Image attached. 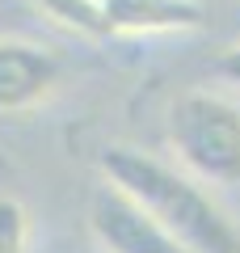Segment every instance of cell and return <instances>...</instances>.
<instances>
[{"label": "cell", "instance_id": "cell-7", "mask_svg": "<svg viewBox=\"0 0 240 253\" xmlns=\"http://www.w3.org/2000/svg\"><path fill=\"white\" fill-rule=\"evenodd\" d=\"M0 253H30V211L13 194H0Z\"/></svg>", "mask_w": 240, "mask_h": 253}, {"label": "cell", "instance_id": "cell-6", "mask_svg": "<svg viewBox=\"0 0 240 253\" xmlns=\"http://www.w3.org/2000/svg\"><path fill=\"white\" fill-rule=\"evenodd\" d=\"M34 9L42 17H51L55 26H63L68 34L80 38H110L106 13H101V0H34Z\"/></svg>", "mask_w": 240, "mask_h": 253}, {"label": "cell", "instance_id": "cell-5", "mask_svg": "<svg viewBox=\"0 0 240 253\" xmlns=\"http://www.w3.org/2000/svg\"><path fill=\"white\" fill-rule=\"evenodd\" d=\"M110 34H190L206 26L202 0H101Z\"/></svg>", "mask_w": 240, "mask_h": 253}, {"label": "cell", "instance_id": "cell-1", "mask_svg": "<svg viewBox=\"0 0 240 253\" xmlns=\"http://www.w3.org/2000/svg\"><path fill=\"white\" fill-rule=\"evenodd\" d=\"M106 186L122 190L131 203H139L152 219L190 253H240V228L211 190H202L186 169L160 161L152 152L114 144L97 156Z\"/></svg>", "mask_w": 240, "mask_h": 253}, {"label": "cell", "instance_id": "cell-2", "mask_svg": "<svg viewBox=\"0 0 240 253\" xmlns=\"http://www.w3.org/2000/svg\"><path fill=\"white\" fill-rule=\"evenodd\" d=\"M169 144L177 165L194 181L236 186L240 181V106L219 93H181L169 106Z\"/></svg>", "mask_w": 240, "mask_h": 253}, {"label": "cell", "instance_id": "cell-4", "mask_svg": "<svg viewBox=\"0 0 240 253\" xmlns=\"http://www.w3.org/2000/svg\"><path fill=\"white\" fill-rule=\"evenodd\" d=\"M63 81V63L26 38H0V114H26L42 106Z\"/></svg>", "mask_w": 240, "mask_h": 253}, {"label": "cell", "instance_id": "cell-8", "mask_svg": "<svg viewBox=\"0 0 240 253\" xmlns=\"http://www.w3.org/2000/svg\"><path fill=\"white\" fill-rule=\"evenodd\" d=\"M215 72H219L223 81L232 84V89H240V46H232V51H223V55H219Z\"/></svg>", "mask_w": 240, "mask_h": 253}, {"label": "cell", "instance_id": "cell-3", "mask_svg": "<svg viewBox=\"0 0 240 253\" xmlns=\"http://www.w3.org/2000/svg\"><path fill=\"white\" fill-rule=\"evenodd\" d=\"M89 228L93 241L106 253H190L177 245L139 203H131L122 190L97 186L89 199Z\"/></svg>", "mask_w": 240, "mask_h": 253}]
</instances>
